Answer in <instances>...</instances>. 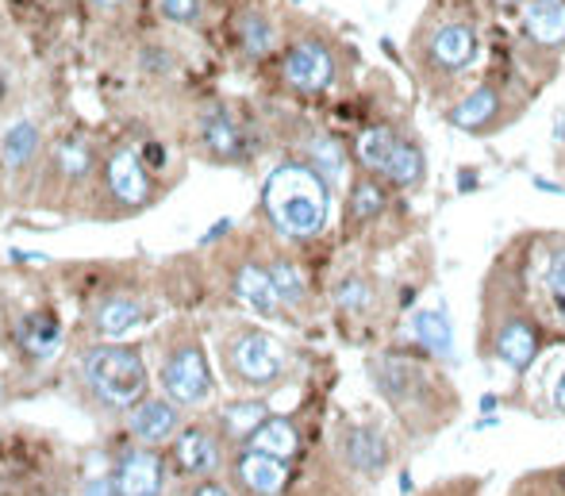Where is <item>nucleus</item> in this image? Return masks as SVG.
I'll use <instances>...</instances> for the list:
<instances>
[{
    "label": "nucleus",
    "mask_w": 565,
    "mask_h": 496,
    "mask_svg": "<svg viewBox=\"0 0 565 496\" xmlns=\"http://www.w3.org/2000/svg\"><path fill=\"white\" fill-rule=\"evenodd\" d=\"M381 177H385L393 189H400V193H415V189L427 181V154H423L420 139H415L412 131L397 143V151H393V158H388Z\"/></svg>",
    "instance_id": "obj_20"
},
{
    "label": "nucleus",
    "mask_w": 565,
    "mask_h": 496,
    "mask_svg": "<svg viewBox=\"0 0 565 496\" xmlns=\"http://www.w3.org/2000/svg\"><path fill=\"white\" fill-rule=\"evenodd\" d=\"M189 496H231V493L223 485H211V481H208V485H196Z\"/></svg>",
    "instance_id": "obj_37"
},
{
    "label": "nucleus",
    "mask_w": 565,
    "mask_h": 496,
    "mask_svg": "<svg viewBox=\"0 0 565 496\" xmlns=\"http://www.w3.org/2000/svg\"><path fill=\"white\" fill-rule=\"evenodd\" d=\"M370 378H373V385L388 396V404L400 408V412H408V404H427V396H431L423 366L412 363V358H400V354L377 358V363L370 366Z\"/></svg>",
    "instance_id": "obj_9"
},
{
    "label": "nucleus",
    "mask_w": 565,
    "mask_h": 496,
    "mask_svg": "<svg viewBox=\"0 0 565 496\" xmlns=\"http://www.w3.org/2000/svg\"><path fill=\"white\" fill-rule=\"evenodd\" d=\"M235 296L246 304V308H254L258 316H278L281 311V293L278 285H273L270 269L266 266H254V262H246V266H239L235 274Z\"/></svg>",
    "instance_id": "obj_21"
},
{
    "label": "nucleus",
    "mask_w": 565,
    "mask_h": 496,
    "mask_svg": "<svg viewBox=\"0 0 565 496\" xmlns=\"http://www.w3.org/2000/svg\"><path fill=\"white\" fill-rule=\"evenodd\" d=\"M104 186H108V193L124 208H143L151 201V174L143 169V154L127 151V147L108 154V162H104Z\"/></svg>",
    "instance_id": "obj_12"
},
{
    "label": "nucleus",
    "mask_w": 565,
    "mask_h": 496,
    "mask_svg": "<svg viewBox=\"0 0 565 496\" xmlns=\"http://www.w3.org/2000/svg\"><path fill=\"white\" fill-rule=\"evenodd\" d=\"M481 4L492 16H519V9H524L527 0H481Z\"/></svg>",
    "instance_id": "obj_35"
},
{
    "label": "nucleus",
    "mask_w": 565,
    "mask_h": 496,
    "mask_svg": "<svg viewBox=\"0 0 565 496\" xmlns=\"http://www.w3.org/2000/svg\"><path fill=\"white\" fill-rule=\"evenodd\" d=\"M515 54L542 85L565 59V0H527L519 9V47Z\"/></svg>",
    "instance_id": "obj_5"
},
{
    "label": "nucleus",
    "mask_w": 565,
    "mask_h": 496,
    "mask_svg": "<svg viewBox=\"0 0 565 496\" xmlns=\"http://www.w3.org/2000/svg\"><path fill=\"white\" fill-rule=\"evenodd\" d=\"M270 278H273V285H278L281 301H285V304H304V296H308V285H304V274L293 266V262H285V258L270 262Z\"/></svg>",
    "instance_id": "obj_31"
},
{
    "label": "nucleus",
    "mask_w": 565,
    "mask_h": 496,
    "mask_svg": "<svg viewBox=\"0 0 565 496\" xmlns=\"http://www.w3.org/2000/svg\"><path fill=\"white\" fill-rule=\"evenodd\" d=\"M554 400H557V404H562V408H565V378L557 381V389H554Z\"/></svg>",
    "instance_id": "obj_38"
},
{
    "label": "nucleus",
    "mask_w": 565,
    "mask_h": 496,
    "mask_svg": "<svg viewBox=\"0 0 565 496\" xmlns=\"http://www.w3.org/2000/svg\"><path fill=\"white\" fill-rule=\"evenodd\" d=\"M262 208L285 239H316L331 216V181L308 162H285L266 177Z\"/></svg>",
    "instance_id": "obj_4"
},
{
    "label": "nucleus",
    "mask_w": 565,
    "mask_h": 496,
    "mask_svg": "<svg viewBox=\"0 0 565 496\" xmlns=\"http://www.w3.org/2000/svg\"><path fill=\"white\" fill-rule=\"evenodd\" d=\"M251 446L254 450H266V455L273 458H293L296 446H300V438H296V428L293 420H285V416H270V420L262 423V428L251 435Z\"/></svg>",
    "instance_id": "obj_26"
},
{
    "label": "nucleus",
    "mask_w": 565,
    "mask_h": 496,
    "mask_svg": "<svg viewBox=\"0 0 565 496\" xmlns=\"http://www.w3.org/2000/svg\"><path fill=\"white\" fill-rule=\"evenodd\" d=\"M547 289H550V296H554V304L557 308L565 311V243H557L554 251L547 254Z\"/></svg>",
    "instance_id": "obj_34"
},
{
    "label": "nucleus",
    "mask_w": 565,
    "mask_h": 496,
    "mask_svg": "<svg viewBox=\"0 0 565 496\" xmlns=\"http://www.w3.org/2000/svg\"><path fill=\"white\" fill-rule=\"evenodd\" d=\"M557 481H562V488H565V473H562V478H557Z\"/></svg>",
    "instance_id": "obj_41"
},
{
    "label": "nucleus",
    "mask_w": 565,
    "mask_h": 496,
    "mask_svg": "<svg viewBox=\"0 0 565 496\" xmlns=\"http://www.w3.org/2000/svg\"><path fill=\"white\" fill-rule=\"evenodd\" d=\"M39 127L31 124V119H16V124L4 131V139H0V158H4V166L9 169H24L35 162V154H39Z\"/></svg>",
    "instance_id": "obj_25"
},
{
    "label": "nucleus",
    "mask_w": 565,
    "mask_h": 496,
    "mask_svg": "<svg viewBox=\"0 0 565 496\" xmlns=\"http://www.w3.org/2000/svg\"><path fill=\"white\" fill-rule=\"evenodd\" d=\"M162 20L178 27H196L204 20V0H158Z\"/></svg>",
    "instance_id": "obj_33"
},
{
    "label": "nucleus",
    "mask_w": 565,
    "mask_h": 496,
    "mask_svg": "<svg viewBox=\"0 0 565 496\" xmlns=\"http://www.w3.org/2000/svg\"><path fill=\"white\" fill-rule=\"evenodd\" d=\"M196 135H201V147L208 151V158L223 162V166L251 158V135L228 104H208L196 119Z\"/></svg>",
    "instance_id": "obj_8"
},
{
    "label": "nucleus",
    "mask_w": 565,
    "mask_h": 496,
    "mask_svg": "<svg viewBox=\"0 0 565 496\" xmlns=\"http://www.w3.org/2000/svg\"><path fill=\"white\" fill-rule=\"evenodd\" d=\"M497 358L512 370H527L535 363V354H539V328L524 316H512V320L500 323L497 331Z\"/></svg>",
    "instance_id": "obj_19"
},
{
    "label": "nucleus",
    "mask_w": 565,
    "mask_h": 496,
    "mask_svg": "<svg viewBox=\"0 0 565 496\" xmlns=\"http://www.w3.org/2000/svg\"><path fill=\"white\" fill-rule=\"evenodd\" d=\"M228 358H231V370H235L243 381H251V385H273V381L281 378V370H285L281 351L273 346L270 335H262V331H246V335H239L235 343H231Z\"/></svg>",
    "instance_id": "obj_11"
},
{
    "label": "nucleus",
    "mask_w": 565,
    "mask_h": 496,
    "mask_svg": "<svg viewBox=\"0 0 565 496\" xmlns=\"http://www.w3.org/2000/svg\"><path fill=\"white\" fill-rule=\"evenodd\" d=\"M370 301H373L370 281L358 278V274H350V278H343L335 285V304L343 311H362V308H370Z\"/></svg>",
    "instance_id": "obj_32"
},
{
    "label": "nucleus",
    "mask_w": 565,
    "mask_h": 496,
    "mask_svg": "<svg viewBox=\"0 0 565 496\" xmlns=\"http://www.w3.org/2000/svg\"><path fill=\"white\" fill-rule=\"evenodd\" d=\"M4 93H9V81H4V77H0V101H4Z\"/></svg>",
    "instance_id": "obj_40"
},
{
    "label": "nucleus",
    "mask_w": 565,
    "mask_h": 496,
    "mask_svg": "<svg viewBox=\"0 0 565 496\" xmlns=\"http://www.w3.org/2000/svg\"><path fill=\"white\" fill-rule=\"evenodd\" d=\"M223 462L220 438L211 435L208 428H189L178 435V470L193 473V478H208Z\"/></svg>",
    "instance_id": "obj_18"
},
{
    "label": "nucleus",
    "mask_w": 565,
    "mask_h": 496,
    "mask_svg": "<svg viewBox=\"0 0 565 496\" xmlns=\"http://www.w3.org/2000/svg\"><path fill=\"white\" fill-rule=\"evenodd\" d=\"M338 455L350 470L365 473V478H377L388 466V443L377 428H343L338 435Z\"/></svg>",
    "instance_id": "obj_14"
},
{
    "label": "nucleus",
    "mask_w": 565,
    "mask_h": 496,
    "mask_svg": "<svg viewBox=\"0 0 565 496\" xmlns=\"http://www.w3.org/2000/svg\"><path fill=\"white\" fill-rule=\"evenodd\" d=\"M85 381L112 408L143 400L146 393V363L143 354L131 346H101V351L85 354Z\"/></svg>",
    "instance_id": "obj_6"
},
{
    "label": "nucleus",
    "mask_w": 565,
    "mask_h": 496,
    "mask_svg": "<svg viewBox=\"0 0 565 496\" xmlns=\"http://www.w3.org/2000/svg\"><path fill=\"white\" fill-rule=\"evenodd\" d=\"M388 181L377 174H358V181L350 186V193H346V224L350 228H370V224H377L381 216L388 212Z\"/></svg>",
    "instance_id": "obj_16"
},
{
    "label": "nucleus",
    "mask_w": 565,
    "mask_h": 496,
    "mask_svg": "<svg viewBox=\"0 0 565 496\" xmlns=\"http://www.w3.org/2000/svg\"><path fill=\"white\" fill-rule=\"evenodd\" d=\"M97 9H116V4H124V0H93Z\"/></svg>",
    "instance_id": "obj_39"
},
{
    "label": "nucleus",
    "mask_w": 565,
    "mask_h": 496,
    "mask_svg": "<svg viewBox=\"0 0 565 496\" xmlns=\"http://www.w3.org/2000/svg\"><path fill=\"white\" fill-rule=\"evenodd\" d=\"M62 343V323L54 311H31L20 323V346H24L31 358H51Z\"/></svg>",
    "instance_id": "obj_24"
},
{
    "label": "nucleus",
    "mask_w": 565,
    "mask_h": 496,
    "mask_svg": "<svg viewBox=\"0 0 565 496\" xmlns=\"http://www.w3.org/2000/svg\"><path fill=\"white\" fill-rule=\"evenodd\" d=\"M266 420H270V408H266L262 400H239L231 404V408H223L220 416L223 431H228L231 438H251Z\"/></svg>",
    "instance_id": "obj_29"
},
{
    "label": "nucleus",
    "mask_w": 565,
    "mask_h": 496,
    "mask_svg": "<svg viewBox=\"0 0 565 496\" xmlns=\"http://www.w3.org/2000/svg\"><path fill=\"white\" fill-rule=\"evenodd\" d=\"M54 166H59L62 177H69V181H81V177L93 174L97 158H93V147L85 143V139H62L59 151H54Z\"/></svg>",
    "instance_id": "obj_30"
},
{
    "label": "nucleus",
    "mask_w": 565,
    "mask_h": 496,
    "mask_svg": "<svg viewBox=\"0 0 565 496\" xmlns=\"http://www.w3.org/2000/svg\"><path fill=\"white\" fill-rule=\"evenodd\" d=\"M162 458L154 450H127L112 473V496H158Z\"/></svg>",
    "instance_id": "obj_13"
},
{
    "label": "nucleus",
    "mask_w": 565,
    "mask_h": 496,
    "mask_svg": "<svg viewBox=\"0 0 565 496\" xmlns=\"http://www.w3.org/2000/svg\"><path fill=\"white\" fill-rule=\"evenodd\" d=\"M143 158H151V166H166V151L158 143H146L143 147Z\"/></svg>",
    "instance_id": "obj_36"
},
{
    "label": "nucleus",
    "mask_w": 565,
    "mask_h": 496,
    "mask_svg": "<svg viewBox=\"0 0 565 496\" xmlns=\"http://www.w3.org/2000/svg\"><path fill=\"white\" fill-rule=\"evenodd\" d=\"M485 54L481 0H427L405 42L415 85L435 104H454Z\"/></svg>",
    "instance_id": "obj_1"
},
{
    "label": "nucleus",
    "mask_w": 565,
    "mask_h": 496,
    "mask_svg": "<svg viewBox=\"0 0 565 496\" xmlns=\"http://www.w3.org/2000/svg\"><path fill=\"white\" fill-rule=\"evenodd\" d=\"M308 166H316L331 186H338L346 174V147L331 131H316L308 139Z\"/></svg>",
    "instance_id": "obj_27"
},
{
    "label": "nucleus",
    "mask_w": 565,
    "mask_h": 496,
    "mask_svg": "<svg viewBox=\"0 0 565 496\" xmlns=\"http://www.w3.org/2000/svg\"><path fill=\"white\" fill-rule=\"evenodd\" d=\"M131 431L143 443H166L178 431V408L169 400H139L131 408Z\"/></svg>",
    "instance_id": "obj_23"
},
{
    "label": "nucleus",
    "mask_w": 565,
    "mask_h": 496,
    "mask_svg": "<svg viewBox=\"0 0 565 496\" xmlns=\"http://www.w3.org/2000/svg\"><path fill=\"white\" fill-rule=\"evenodd\" d=\"M542 93V81L524 66L519 54L497 59L473 85H465L462 97L447 104V124L462 135H497L524 119V112Z\"/></svg>",
    "instance_id": "obj_2"
},
{
    "label": "nucleus",
    "mask_w": 565,
    "mask_h": 496,
    "mask_svg": "<svg viewBox=\"0 0 565 496\" xmlns=\"http://www.w3.org/2000/svg\"><path fill=\"white\" fill-rule=\"evenodd\" d=\"M412 335L427 346L435 358L450 363L454 358V328H450V316L442 304H431V308H420L412 316Z\"/></svg>",
    "instance_id": "obj_22"
},
{
    "label": "nucleus",
    "mask_w": 565,
    "mask_h": 496,
    "mask_svg": "<svg viewBox=\"0 0 565 496\" xmlns=\"http://www.w3.org/2000/svg\"><path fill=\"white\" fill-rule=\"evenodd\" d=\"M235 470H239V481H243L254 496H278L288 481L285 458H273V455H266V450H254V446L246 455H239Z\"/></svg>",
    "instance_id": "obj_17"
},
{
    "label": "nucleus",
    "mask_w": 565,
    "mask_h": 496,
    "mask_svg": "<svg viewBox=\"0 0 565 496\" xmlns=\"http://www.w3.org/2000/svg\"><path fill=\"white\" fill-rule=\"evenodd\" d=\"M162 385H166L169 400L201 404L211 393V370L201 346H181L178 354H169L166 370H162Z\"/></svg>",
    "instance_id": "obj_10"
},
{
    "label": "nucleus",
    "mask_w": 565,
    "mask_h": 496,
    "mask_svg": "<svg viewBox=\"0 0 565 496\" xmlns=\"http://www.w3.org/2000/svg\"><path fill=\"white\" fill-rule=\"evenodd\" d=\"M358 62V51L343 35L328 31L320 24H308L300 31L285 35L278 51V77L288 93L296 97H323L335 85L350 77Z\"/></svg>",
    "instance_id": "obj_3"
},
{
    "label": "nucleus",
    "mask_w": 565,
    "mask_h": 496,
    "mask_svg": "<svg viewBox=\"0 0 565 496\" xmlns=\"http://www.w3.org/2000/svg\"><path fill=\"white\" fill-rule=\"evenodd\" d=\"M143 320V304L131 301V296H112L97 308V331L104 339H119L124 331H131L136 323Z\"/></svg>",
    "instance_id": "obj_28"
},
{
    "label": "nucleus",
    "mask_w": 565,
    "mask_h": 496,
    "mask_svg": "<svg viewBox=\"0 0 565 496\" xmlns=\"http://www.w3.org/2000/svg\"><path fill=\"white\" fill-rule=\"evenodd\" d=\"M408 135V127H400L397 119H377V124L362 127V135H358L355 143V158H358V169H365V174H385L388 158H393V151H397V143Z\"/></svg>",
    "instance_id": "obj_15"
},
{
    "label": "nucleus",
    "mask_w": 565,
    "mask_h": 496,
    "mask_svg": "<svg viewBox=\"0 0 565 496\" xmlns=\"http://www.w3.org/2000/svg\"><path fill=\"white\" fill-rule=\"evenodd\" d=\"M231 42L243 62H266L278 59L281 42H285V27H281L278 12L266 4H243L231 20Z\"/></svg>",
    "instance_id": "obj_7"
}]
</instances>
